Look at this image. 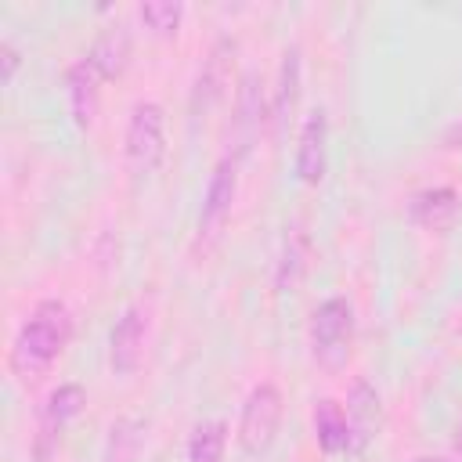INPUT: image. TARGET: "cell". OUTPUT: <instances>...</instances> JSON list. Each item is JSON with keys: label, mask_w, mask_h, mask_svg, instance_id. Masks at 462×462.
I'll list each match as a JSON object with an SVG mask.
<instances>
[{"label": "cell", "mask_w": 462, "mask_h": 462, "mask_svg": "<svg viewBox=\"0 0 462 462\" xmlns=\"http://www.w3.org/2000/svg\"><path fill=\"white\" fill-rule=\"evenodd\" d=\"M263 123V90L256 72H245L238 79V94H235V119H231V134H235V159L249 152L253 137L260 134Z\"/></svg>", "instance_id": "cell-12"}, {"label": "cell", "mask_w": 462, "mask_h": 462, "mask_svg": "<svg viewBox=\"0 0 462 462\" xmlns=\"http://www.w3.org/2000/svg\"><path fill=\"white\" fill-rule=\"evenodd\" d=\"M141 22L155 32V36H177L180 18H184V4L180 0H144L137 7Z\"/></svg>", "instance_id": "cell-19"}, {"label": "cell", "mask_w": 462, "mask_h": 462, "mask_svg": "<svg viewBox=\"0 0 462 462\" xmlns=\"http://www.w3.org/2000/svg\"><path fill=\"white\" fill-rule=\"evenodd\" d=\"M411 462H455V458H448V455H415Z\"/></svg>", "instance_id": "cell-21"}, {"label": "cell", "mask_w": 462, "mask_h": 462, "mask_svg": "<svg viewBox=\"0 0 462 462\" xmlns=\"http://www.w3.org/2000/svg\"><path fill=\"white\" fill-rule=\"evenodd\" d=\"M307 260H310V242L300 227H292L285 235V245H282V256H278V271H274V282L282 292H292L303 274H307Z\"/></svg>", "instance_id": "cell-17"}, {"label": "cell", "mask_w": 462, "mask_h": 462, "mask_svg": "<svg viewBox=\"0 0 462 462\" xmlns=\"http://www.w3.org/2000/svg\"><path fill=\"white\" fill-rule=\"evenodd\" d=\"M123 155L134 177H152L166 159V112L159 101H137L126 119Z\"/></svg>", "instance_id": "cell-3"}, {"label": "cell", "mask_w": 462, "mask_h": 462, "mask_svg": "<svg viewBox=\"0 0 462 462\" xmlns=\"http://www.w3.org/2000/svg\"><path fill=\"white\" fill-rule=\"evenodd\" d=\"M458 206L462 202H458V191L455 188H444V184L440 188H422L408 202V220L415 227H426V231H444V227L455 224Z\"/></svg>", "instance_id": "cell-13"}, {"label": "cell", "mask_w": 462, "mask_h": 462, "mask_svg": "<svg viewBox=\"0 0 462 462\" xmlns=\"http://www.w3.org/2000/svg\"><path fill=\"white\" fill-rule=\"evenodd\" d=\"M310 357L325 372H339L354 350V307L343 296H328L310 310L307 321Z\"/></svg>", "instance_id": "cell-2"}, {"label": "cell", "mask_w": 462, "mask_h": 462, "mask_svg": "<svg viewBox=\"0 0 462 462\" xmlns=\"http://www.w3.org/2000/svg\"><path fill=\"white\" fill-rule=\"evenodd\" d=\"M346 430H350V448L346 455H365L379 430H383V397L368 379H354L346 390Z\"/></svg>", "instance_id": "cell-6"}, {"label": "cell", "mask_w": 462, "mask_h": 462, "mask_svg": "<svg viewBox=\"0 0 462 462\" xmlns=\"http://www.w3.org/2000/svg\"><path fill=\"white\" fill-rule=\"evenodd\" d=\"M455 451L462 455V430H458V437H455Z\"/></svg>", "instance_id": "cell-22"}, {"label": "cell", "mask_w": 462, "mask_h": 462, "mask_svg": "<svg viewBox=\"0 0 462 462\" xmlns=\"http://www.w3.org/2000/svg\"><path fill=\"white\" fill-rule=\"evenodd\" d=\"M300 90H303V54H300V47H285L282 69H278V87H274V108H271V119H274V134L278 137H285V130L296 119Z\"/></svg>", "instance_id": "cell-11"}, {"label": "cell", "mask_w": 462, "mask_h": 462, "mask_svg": "<svg viewBox=\"0 0 462 462\" xmlns=\"http://www.w3.org/2000/svg\"><path fill=\"white\" fill-rule=\"evenodd\" d=\"M101 72L90 65V58H79L69 65L65 72V97H69V116L79 130H87L97 116V105H101Z\"/></svg>", "instance_id": "cell-10"}, {"label": "cell", "mask_w": 462, "mask_h": 462, "mask_svg": "<svg viewBox=\"0 0 462 462\" xmlns=\"http://www.w3.org/2000/svg\"><path fill=\"white\" fill-rule=\"evenodd\" d=\"M310 426H314V440L325 455H346L350 448V430H346V411L339 401L332 397H321L314 401V411H310Z\"/></svg>", "instance_id": "cell-15"}, {"label": "cell", "mask_w": 462, "mask_h": 462, "mask_svg": "<svg viewBox=\"0 0 462 462\" xmlns=\"http://www.w3.org/2000/svg\"><path fill=\"white\" fill-rule=\"evenodd\" d=\"M325 170H328V116H325V108H314L300 126L296 177L303 184H321Z\"/></svg>", "instance_id": "cell-9"}, {"label": "cell", "mask_w": 462, "mask_h": 462, "mask_svg": "<svg viewBox=\"0 0 462 462\" xmlns=\"http://www.w3.org/2000/svg\"><path fill=\"white\" fill-rule=\"evenodd\" d=\"M238 195V159L235 155H224L213 173H209V184H206V195H202V209H199V238H213L224 220L231 217V202Z\"/></svg>", "instance_id": "cell-7"}, {"label": "cell", "mask_w": 462, "mask_h": 462, "mask_svg": "<svg viewBox=\"0 0 462 462\" xmlns=\"http://www.w3.org/2000/svg\"><path fill=\"white\" fill-rule=\"evenodd\" d=\"M72 339V310L65 300H40L29 318L18 325L14 339H11V354L7 365L22 383L40 379L69 346Z\"/></svg>", "instance_id": "cell-1"}, {"label": "cell", "mask_w": 462, "mask_h": 462, "mask_svg": "<svg viewBox=\"0 0 462 462\" xmlns=\"http://www.w3.org/2000/svg\"><path fill=\"white\" fill-rule=\"evenodd\" d=\"M83 408H87V390L79 383H61L58 390L47 393V401L40 408L36 437H32V462H51L58 455L65 430L79 419Z\"/></svg>", "instance_id": "cell-5"}, {"label": "cell", "mask_w": 462, "mask_h": 462, "mask_svg": "<svg viewBox=\"0 0 462 462\" xmlns=\"http://www.w3.org/2000/svg\"><path fill=\"white\" fill-rule=\"evenodd\" d=\"M18 65H22L18 47H14L11 40H4V43H0V83H4V87H11V79H14Z\"/></svg>", "instance_id": "cell-20"}, {"label": "cell", "mask_w": 462, "mask_h": 462, "mask_svg": "<svg viewBox=\"0 0 462 462\" xmlns=\"http://www.w3.org/2000/svg\"><path fill=\"white\" fill-rule=\"evenodd\" d=\"M224 448H227V426L220 419L199 422L188 440V462H224Z\"/></svg>", "instance_id": "cell-18"}, {"label": "cell", "mask_w": 462, "mask_h": 462, "mask_svg": "<svg viewBox=\"0 0 462 462\" xmlns=\"http://www.w3.org/2000/svg\"><path fill=\"white\" fill-rule=\"evenodd\" d=\"M282 390L274 383H256L245 401H242V411H238V448L245 455H263L271 451L274 437H278V426H282Z\"/></svg>", "instance_id": "cell-4"}, {"label": "cell", "mask_w": 462, "mask_h": 462, "mask_svg": "<svg viewBox=\"0 0 462 462\" xmlns=\"http://www.w3.org/2000/svg\"><path fill=\"white\" fill-rule=\"evenodd\" d=\"M90 65L101 72V79H119L130 65V32L123 25H108L97 32V40L87 51Z\"/></svg>", "instance_id": "cell-16"}, {"label": "cell", "mask_w": 462, "mask_h": 462, "mask_svg": "<svg viewBox=\"0 0 462 462\" xmlns=\"http://www.w3.org/2000/svg\"><path fill=\"white\" fill-rule=\"evenodd\" d=\"M235 51V43L231 40H220L213 51H209V58H206V65H202V72H199V79H195V94H191V112H209L220 97H224V87H227V54Z\"/></svg>", "instance_id": "cell-14"}, {"label": "cell", "mask_w": 462, "mask_h": 462, "mask_svg": "<svg viewBox=\"0 0 462 462\" xmlns=\"http://www.w3.org/2000/svg\"><path fill=\"white\" fill-rule=\"evenodd\" d=\"M144 339H148V314H144V307L134 303L116 318V325L108 332V368L116 375L137 372V365L144 357Z\"/></svg>", "instance_id": "cell-8"}]
</instances>
